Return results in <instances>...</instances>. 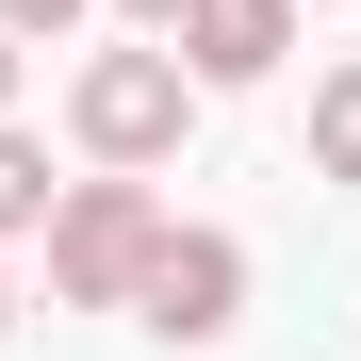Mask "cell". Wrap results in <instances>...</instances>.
<instances>
[{
    "label": "cell",
    "mask_w": 361,
    "mask_h": 361,
    "mask_svg": "<svg viewBox=\"0 0 361 361\" xmlns=\"http://www.w3.org/2000/svg\"><path fill=\"white\" fill-rule=\"evenodd\" d=\"M0 115H17V33H0Z\"/></svg>",
    "instance_id": "obj_8"
},
{
    "label": "cell",
    "mask_w": 361,
    "mask_h": 361,
    "mask_svg": "<svg viewBox=\"0 0 361 361\" xmlns=\"http://www.w3.org/2000/svg\"><path fill=\"white\" fill-rule=\"evenodd\" d=\"M312 180H361V66L312 82Z\"/></svg>",
    "instance_id": "obj_5"
},
{
    "label": "cell",
    "mask_w": 361,
    "mask_h": 361,
    "mask_svg": "<svg viewBox=\"0 0 361 361\" xmlns=\"http://www.w3.org/2000/svg\"><path fill=\"white\" fill-rule=\"evenodd\" d=\"M82 17V0H0V33H66Z\"/></svg>",
    "instance_id": "obj_7"
},
{
    "label": "cell",
    "mask_w": 361,
    "mask_h": 361,
    "mask_svg": "<svg viewBox=\"0 0 361 361\" xmlns=\"http://www.w3.org/2000/svg\"><path fill=\"white\" fill-rule=\"evenodd\" d=\"M132 312L164 329V345H214L230 312H247V247H230V230H148V263H132Z\"/></svg>",
    "instance_id": "obj_3"
},
{
    "label": "cell",
    "mask_w": 361,
    "mask_h": 361,
    "mask_svg": "<svg viewBox=\"0 0 361 361\" xmlns=\"http://www.w3.org/2000/svg\"><path fill=\"white\" fill-rule=\"evenodd\" d=\"M66 115H82L99 164H164L180 115H197V66H180V49H99V66L66 82Z\"/></svg>",
    "instance_id": "obj_2"
},
{
    "label": "cell",
    "mask_w": 361,
    "mask_h": 361,
    "mask_svg": "<svg viewBox=\"0 0 361 361\" xmlns=\"http://www.w3.org/2000/svg\"><path fill=\"white\" fill-rule=\"evenodd\" d=\"M0 329H17V295H0Z\"/></svg>",
    "instance_id": "obj_10"
},
{
    "label": "cell",
    "mask_w": 361,
    "mask_h": 361,
    "mask_svg": "<svg viewBox=\"0 0 361 361\" xmlns=\"http://www.w3.org/2000/svg\"><path fill=\"white\" fill-rule=\"evenodd\" d=\"M148 180L115 164V180H66V197H49V295H66V312H132V263H148Z\"/></svg>",
    "instance_id": "obj_1"
},
{
    "label": "cell",
    "mask_w": 361,
    "mask_h": 361,
    "mask_svg": "<svg viewBox=\"0 0 361 361\" xmlns=\"http://www.w3.org/2000/svg\"><path fill=\"white\" fill-rule=\"evenodd\" d=\"M49 197H66V180H49V148L0 115V230H49Z\"/></svg>",
    "instance_id": "obj_6"
},
{
    "label": "cell",
    "mask_w": 361,
    "mask_h": 361,
    "mask_svg": "<svg viewBox=\"0 0 361 361\" xmlns=\"http://www.w3.org/2000/svg\"><path fill=\"white\" fill-rule=\"evenodd\" d=\"M132 17H148V33H180V0H132Z\"/></svg>",
    "instance_id": "obj_9"
},
{
    "label": "cell",
    "mask_w": 361,
    "mask_h": 361,
    "mask_svg": "<svg viewBox=\"0 0 361 361\" xmlns=\"http://www.w3.org/2000/svg\"><path fill=\"white\" fill-rule=\"evenodd\" d=\"M295 49V0H180V66L197 82H263Z\"/></svg>",
    "instance_id": "obj_4"
}]
</instances>
